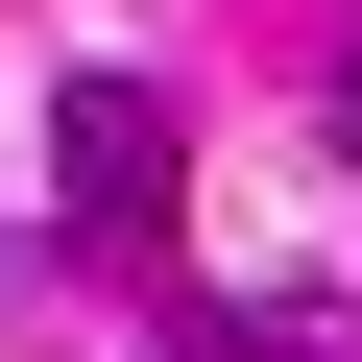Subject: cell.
Returning <instances> with one entry per match:
<instances>
[{
	"label": "cell",
	"mask_w": 362,
	"mask_h": 362,
	"mask_svg": "<svg viewBox=\"0 0 362 362\" xmlns=\"http://www.w3.org/2000/svg\"><path fill=\"white\" fill-rule=\"evenodd\" d=\"M169 362H362V314H314V290H194Z\"/></svg>",
	"instance_id": "cell-2"
},
{
	"label": "cell",
	"mask_w": 362,
	"mask_h": 362,
	"mask_svg": "<svg viewBox=\"0 0 362 362\" xmlns=\"http://www.w3.org/2000/svg\"><path fill=\"white\" fill-rule=\"evenodd\" d=\"M338 145H362V49H338Z\"/></svg>",
	"instance_id": "cell-3"
},
{
	"label": "cell",
	"mask_w": 362,
	"mask_h": 362,
	"mask_svg": "<svg viewBox=\"0 0 362 362\" xmlns=\"http://www.w3.org/2000/svg\"><path fill=\"white\" fill-rule=\"evenodd\" d=\"M49 194H73V242H145L169 194H194V121H169L145 73H73L49 97Z\"/></svg>",
	"instance_id": "cell-1"
}]
</instances>
